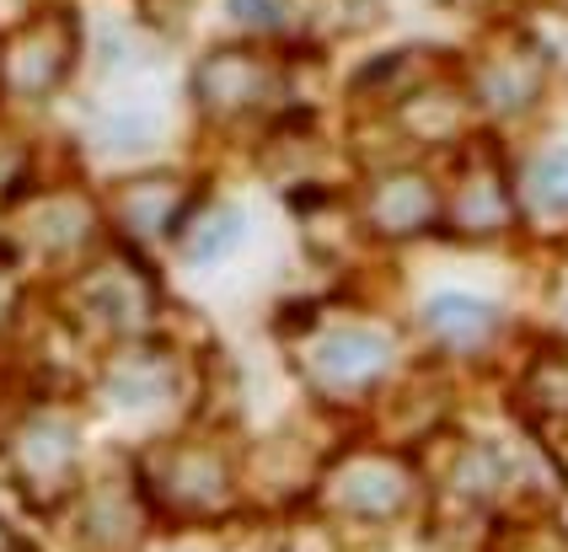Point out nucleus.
<instances>
[{
  "label": "nucleus",
  "instance_id": "obj_1",
  "mask_svg": "<svg viewBox=\"0 0 568 552\" xmlns=\"http://www.w3.org/2000/svg\"><path fill=\"white\" fill-rule=\"evenodd\" d=\"M75 11L43 6L28 22H17L11 38L0 43V92L17 102H43L64 86V75L75 70Z\"/></svg>",
  "mask_w": 568,
  "mask_h": 552
},
{
  "label": "nucleus",
  "instance_id": "obj_2",
  "mask_svg": "<svg viewBox=\"0 0 568 552\" xmlns=\"http://www.w3.org/2000/svg\"><path fill=\"white\" fill-rule=\"evenodd\" d=\"M151 493H156L161 510L189 520L225 515L236 504V483H231L225 456L215 446H199V440H178V446L151 456Z\"/></svg>",
  "mask_w": 568,
  "mask_h": 552
},
{
  "label": "nucleus",
  "instance_id": "obj_3",
  "mask_svg": "<svg viewBox=\"0 0 568 552\" xmlns=\"http://www.w3.org/2000/svg\"><path fill=\"white\" fill-rule=\"evenodd\" d=\"M322 504L348 520H397L413 504L408 461L386 451H348L322 478Z\"/></svg>",
  "mask_w": 568,
  "mask_h": 552
},
{
  "label": "nucleus",
  "instance_id": "obj_4",
  "mask_svg": "<svg viewBox=\"0 0 568 552\" xmlns=\"http://www.w3.org/2000/svg\"><path fill=\"white\" fill-rule=\"evenodd\" d=\"M280 92V65L263 49H210L193 70V98L204 113H253Z\"/></svg>",
  "mask_w": 568,
  "mask_h": 552
},
{
  "label": "nucleus",
  "instance_id": "obj_5",
  "mask_svg": "<svg viewBox=\"0 0 568 552\" xmlns=\"http://www.w3.org/2000/svg\"><path fill=\"white\" fill-rule=\"evenodd\" d=\"M75 311L92 333H108V338H134L151 327V311H156V290L151 279L134 268V263H108L87 274L75 285Z\"/></svg>",
  "mask_w": 568,
  "mask_h": 552
},
{
  "label": "nucleus",
  "instance_id": "obj_6",
  "mask_svg": "<svg viewBox=\"0 0 568 552\" xmlns=\"http://www.w3.org/2000/svg\"><path fill=\"white\" fill-rule=\"evenodd\" d=\"M445 221L462 236H499V231L515 226V198H509L505 166L494 151H467L462 166H456V183H450V198H445Z\"/></svg>",
  "mask_w": 568,
  "mask_h": 552
},
{
  "label": "nucleus",
  "instance_id": "obj_7",
  "mask_svg": "<svg viewBox=\"0 0 568 552\" xmlns=\"http://www.w3.org/2000/svg\"><path fill=\"white\" fill-rule=\"evenodd\" d=\"M445 215V198L435 194V183L413 166H397V172H381L365 188V226L376 236H424Z\"/></svg>",
  "mask_w": 568,
  "mask_h": 552
},
{
  "label": "nucleus",
  "instance_id": "obj_8",
  "mask_svg": "<svg viewBox=\"0 0 568 552\" xmlns=\"http://www.w3.org/2000/svg\"><path fill=\"white\" fill-rule=\"evenodd\" d=\"M392 365V344L371 327H333L306 349V370L322 391H359Z\"/></svg>",
  "mask_w": 568,
  "mask_h": 552
},
{
  "label": "nucleus",
  "instance_id": "obj_9",
  "mask_svg": "<svg viewBox=\"0 0 568 552\" xmlns=\"http://www.w3.org/2000/svg\"><path fill=\"white\" fill-rule=\"evenodd\" d=\"M11 461L22 488H32L38 499H54L60 488H70L75 472V423L64 413H32L11 440Z\"/></svg>",
  "mask_w": 568,
  "mask_h": 552
},
{
  "label": "nucleus",
  "instance_id": "obj_10",
  "mask_svg": "<svg viewBox=\"0 0 568 552\" xmlns=\"http://www.w3.org/2000/svg\"><path fill=\"white\" fill-rule=\"evenodd\" d=\"M541 81H547V54H541L537 43H526V38H515L505 49H494L483 70H477V102L488 108V113H526L531 102H537Z\"/></svg>",
  "mask_w": 568,
  "mask_h": 552
},
{
  "label": "nucleus",
  "instance_id": "obj_11",
  "mask_svg": "<svg viewBox=\"0 0 568 552\" xmlns=\"http://www.w3.org/2000/svg\"><path fill=\"white\" fill-rule=\"evenodd\" d=\"M22 226H28V242L38 253H49V258H75V253H87L97 242V204L87 194H75V188H60V194H43L28 204V215H22Z\"/></svg>",
  "mask_w": 568,
  "mask_h": 552
},
{
  "label": "nucleus",
  "instance_id": "obj_12",
  "mask_svg": "<svg viewBox=\"0 0 568 552\" xmlns=\"http://www.w3.org/2000/svg\"><path fill=\"white\" fill-rule=\"evenodd\" d=\"M113 221L134 236H166L189 221V183L183 177H129L113 194Z\"/></svg>",
  "mask_w": 568,
  "mask_h": 552
},
{
  "label": "nucleus",
  "instance_id": "obj_13",
  "mask_svg": "<svg viewBox=\"0 0 568 552\" xmlns=\"http://www.w3.org/2000/svg\"><path fill=\"white\" fill-rule=\"evenodd\" d=\"M81 542L92 552H134L140 548V510L129 499V488L102 483L81 504Z\"/></svg>",
  "mask_w": 568,
  "mask_h": 552
},
{
  "label": "nucleus",
  "instance_id": "obj_14",
  "mask_svg": "<svg viewBox=\"0 0 568 552\" xmlns=\"http://www.w3.org/2000/svg\"><path fill=\"white\" fill-rule=\"evenodd\" d=\"M424 327L440 338L445 349H462V355H467V349H483V344L499 333V311H494L488 300H477V295L445 290L424 306Z\"/></svg>",
  "mask_w": 568,
  "mask_h": 552
},
{
  "label": "nucleus",
  "instance_id": "obj_15",
  "mask_svg": "<svg viewBox=\"0 0 568 552\" xmlns=\"http://www.w3.org/2000/svg\"><path fill=\"white\" fill-rule=\"evenodd\" d=\"M509 483V456L494 440H473L462 446L456 467H450V488L467 493V499H499Z\"/></svg>",
  "mask_w": 568,
  "mask_h": 552
},
{
  "label": "nucleus",
  "instance_id": "obj_16",
  "mask_svg": "<svg viewBox=\"0 0 568 552\" xmlns=\"http://www.w3.org/2000/svg\"><path fill=\"white\" fill-rule=\"evenodd\" d=\"M236 242H242V209H231V204H204L183 226V253L199 263L225 258Z\"/></svg>",
  "mask_w": 568,
  "mask_h": 552
},
{
  "label": "nucleus",
  "instance_id": "obj_17",
  "mask_svg": "<svg viewBox=\"0 0 568 552\" xmlns=\"http://www.w3.org/2000/svg\"><path fill=\"white\" fill-rule=\"evenodd\" d=\"M526 194L541 215H568V151H547L526 172Z\"/></svg>",
  "mask_w": 568,
  "mask_h": 552
},
{
  "label": "nucleus",
  "instance_id": "obj_18",
  "mask_svg": "<svg viewBox=\"0 0 568 552\" xmlns=\"http://www.w3.org/2000/svg\"><path fill=\"white\" fill-rule=\"evenodd\" d=\"M172 387V370L166 365H156V359H124L119 370H113V397L119 402H151L156 391H166Z\"/></svg>",
  "mask_w": 568,
  "mask_h": 552
},
{
  "label": "nucleus",
  "instance_id": "obj_19",
  "mask_svg": "<svg viewBox=\"0 0 568 552\" xmlns=\"http://www.w3.org/2000/svg\"><path fill=\"white\" fill-rule=\"evenodd\" d=\"M531 391H537L541 413H568V359H547V365H537Z\"/></svg>",
  "mask_w": 568,
  "mask_h": 552
},
{
  "label": "nucleus",
  "instance_id": "obj_20",
  "mask_svg": "<svg viewBox=\"0 0 568 552\" xmlns=\"http://www.w3.org/2000/svg\"><path fill=\"white\" fill-rule=\"evenodd\" d=\"M231 17L242 28H284V0H231Z\"/></svg>",
  "mask_w": 568,
  "mask_h": 552
},
{
  "label": "nucleus",
  "instance_id": "obj_21",
  "mask_svg": "<svg viewBox=\"0 0 568 552\" xmlns=\"http://www.w3.org/2000/svg\"><path fill=\"white\" fill-rule=\"evenodd\" d=\"M22 295H28V285H22V274H17V263L0 258V333L17 323V311H22Z\"/></svg>",
  "mask_w": 568,
  "mask_h": 552
},
{
  "label": "nucleus",
  "instance_id": "obj_22",
  "mask_svg": "<svg viewBox=\"0 0 568 552\" xmlns=\"http://www.w3.org/2000/svg\"><path fill=\"white\" fill-rule=\"evenodd\" d=\"M22 172H28V151L0 134V194H11V188L22 183Z\"/></svg>",
  "mask_w": 568,
  "mask_h": 552
},
{
  "label": "nucleus",
  "instance_id": "obj_23",
  "mask_svg": "<svg viewBox=\"0 0 568 552\" xmlns=\"http://www.w3.org/2000/svg\"><path fill=\"white\" fill-rule=\"evenodd\" d=\"M0 552H28V542H22V536L6 525V520H0Z\"/></svg>",
  "mask_w": 568,
  "mask_h": 552
}]
</instances>
